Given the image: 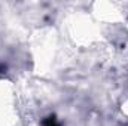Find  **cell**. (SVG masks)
Instances as JSON below:
<instances>
[{"instance_id": "6da1fadb", "label": "cell", "mask_w": 128, "mask_h": 126, "mask_svg": "<svg viewBox=\"0 0 128 126\" xmlns=\"http://www.w3.org/2000/svg\"><path fill=\"white\" fill-rule=\"evenodd\" d=\"M42 126H60V123H58L57 117L52 114V116H48L46 119H43V122H42Z\"/></svg>"}]
</instances>
